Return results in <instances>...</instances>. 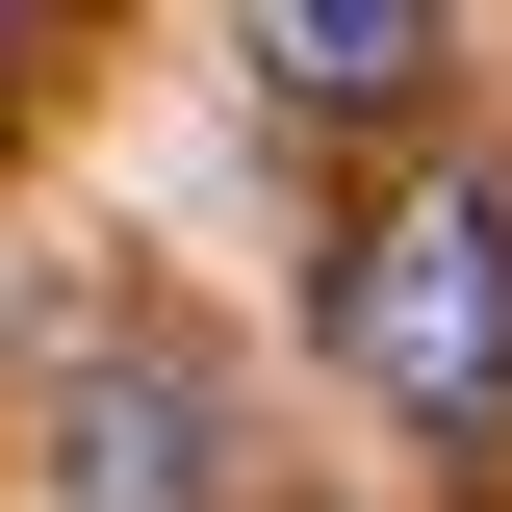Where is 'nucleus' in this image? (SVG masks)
Instances as JSON below:
<instances>
[{
    "mask_svg": "<svg viewBox=\"0 0 512 512\" xmlns=\"http://www.w3.org/2000/svg\"><path fill=\"white\" fill-rule=\"evenodd\" d=\"M333 359H359L410 436H461V461L512 436V154H487V180H410V205L359 231V282H333Z\"/></svg>",
    "mask_w": 512,
    "mask_h": 512,
    "instance_id": "nucleus-1",
    "label": "nucleus"
},
{
    "mask_svg": "<svg viewBox=\"0 0 512 512\" xmlns=\"http://www.w3.org/2000/svg\"><path fill=\"white\" fill-rule=\"evenodd\" d=\"M52 487L77 512H231V384H205L180 333H103V359L52 384Z\"/></svg>",
    "mask_w": 512,
    "mask_h": 512,
    "instance_id": "nucleus-2",
    "label": "nucleus"
},
{
    "mask_svg": "<svg viewBox=\"0 0 512 512\" xmlns=\"http://www.w3.org/2000/svg\"><path fill=\"white\" fill-rule=\"evenodd\" d=\"M436 52H461V0H256V103H308V128L410 103Z\"/></svg>",
    "mask_w": 512,
    "mask_h": 512,
    "instance_id": "nucleus-3",
    "label": "nucleus"
}]
</instances>
